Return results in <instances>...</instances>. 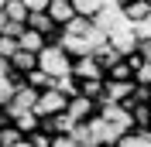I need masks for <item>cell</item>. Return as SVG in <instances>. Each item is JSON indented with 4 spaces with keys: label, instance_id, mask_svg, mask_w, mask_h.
I'll list each match as a JSON object with an SVG mask.
<instances>
[{
    "label": "cell",
    "instance_id": "cell-16",
    "mask_svg": "<svg viewBox=\"0 0 151 147\" xmlns=\"http://www.w3.org/2000/svg\"><path fill=\"white\" fill-rule=\"evenodd\" d=\"M4 14H7V21H17V24H28V17H31V10L24 7V0H7Z\"/></svg>",
    "mask_w": 151,
    "mask_h": 147
},
{
    "label": "cell",
    "instance_id": "cell-19",
    "mask_svg": "<svg viewBox=\"0 0 151 147\" xmlns=\"http://www.w3.org/2000/svg\"><path fill=\"white\" fill-rule=\"evenodd\" d=\"M52 140H55V133H48V130H41V127L28 133V144L31 147H52Z\"/></svg>",
    "mask_w": 151,
    "mask_h": 147
},
{
    "label": "cell",
    "instance_id": "cell-26",
    "mask_svg": "<svg viewBox=\"0 0 151 147\" xmlns=\"http://www.w3.org/2000/svg\"><path fill=\"white\" fill-rule=\"evenodd\" d=\"M100 147H113V144H100Z\"/></svg>",
    "mask_w": 151,
    "mask_h": 147
},
{
    "label": "cell",
    "instance_id": "cell-22",
    "mask_svg": "<svg viewBox=\"0 0 151 147\" xmlns=\"http://www.w3.org/2000/svg\"><path fill=\"white\" fill-rule=\"evenodd\" d=\"M48 4H52V0H24V7H28L31 14H35V10H48Z\"/></svg>",
    "mask_w": 151,
    "mask_h": 147
},
{
    "label": "cell",
    "instance_id": "cell-17",
    "mask_svg": "<svg viewBox=\"0 0 151 147\" xmlns=\"http://www.w3.org/2000/svg\"><path fill=\"white\" fill-rule=\"evenodd\" d=\"M72 4H76V10H79L83 17H96V14L110 4V0H72Z\"/></svg>",
    "mask_w": 151,
    "mask_h": 147
},
{
    "label": "cell",
    "instance_id": "cell-9",
    "mask_svg": "<svg viewBox=\"0 0 151 147\" xmlns=\"http://www.w3.org/2000/svg\"><path fill=\"white\" fill-rule=\"evenodd\" d=\"M106 79H110V82H127V79H137V69L131 65V58L124 55V58H117V62L106 69Z\"/></svg>",
    "mask_w": 151,
    "mask_h": 147
},
{
    "label": "cell",
    "instance_id": "cell-14",
    "mask_svg": "<svg viewBox=\"0 0 151 147\" xmlns=\"http://www.w3.org/2000/svg\"><path fill=\"white\" fill-rule=\"evenodd\" d=\"M24 82H28V86H35V89H52V86H55V75H48L45 69L38 65V69H31V72L24 75Z\"/></svg>",
    "mask_w": 151,
    "mask_h": 147
},
{
    "label": "cell",
    "instance_id": "cell-12",
    "mask_svg": "<svg viewBox=\"0 0 151 147\" xmlns=\"http://www.w3.org/2000/svg\"><path fill=\"white\" fill-rule=\"evenodd\" d=\"M48 45V38L41 34V31H35V28H24V34H21V48L24 51H35V55H41V48Z\"/></svg>",
    "mask_w": 151,
    "mask_h": 147
},
{
    "label": "cell",
    "instance_id": "cell-27",
    "mask_svg": "<svg viewBox=\"0 0 151 147\" xmlns=\"http://www.w3.org/2000/svg\"><path fill=\"white\" fill-rule=\"evenodd\" d=\"M148 137H151V127H148Z\"/></svg>",
    "mask_w": 151,
    "mask_h": 147
},
{
    "label": "cell",
    "instance_id": "cell-25",
    "mask_svg": "<svg viewBox=\"0 0 151 147\" xmlns=\"http://www.w3.org/2000/svg\"><path fill=\"white\" fill-rule=\"evenodd\" d=\"M4 7H7V0H0V10H4Z\"/></svg>",
    "mask_w": 151,
    "mask_h": 147
},
{
    "label": "cell",
    "instance_id": "cell-2",
    "mask_svg": "<svg viewBox=\"0 0 151 147\" xmlns=\"http://www.w3.org/2000/svg\"><path fill=\"white\" fill-rule=\"evenodd\" d=\"M41 116H58V113L69 110V96L58 86H52V89H41V96H38V106H35Z\"/></svg>",
    "mask_w": 151,
    "mask_h": 147
},
{
    "label": "cell",
    "instance_id": "cell-20",
    "mask_svg": "<svg viewBox=\"0 0 151 147\" xmlns=\"http://www.w3.org/2000/svg\"><path fill=\"white\" fill-rule=\"evenodd\" d=\"M52 147H79V144H76V137H72V133H55Z\"/></svg>",
    "mask_w": 151,
    "mask_h": 147
},
{
    "label": "cell",
    "instance_id": "cell-23",
    "mask_svg": "<svg viewBox=\"0 0 151 147\" xmlns=\"http://www.w3.org/2000/svg\"><path fill=\"white\" fill-rule=\"evenodd\" d=\"M7 72H14V69H10V62H7V58H0V75H7Z\"/></svg>",
    "mask_w": 151,
    "mask_h": 147
},
{
    "label": "cell",
    "instance_id": "cell-10",
    "mask_svg": "<svg viewBox=\"0 0 151 147\" xmlns=\"http://www.w3.org/2000/svg\"><path fill=\"white\" fill-rule=\"evenodd\" d=\"M124 14H127L131 24H151V4H148V0H134V4H127Z\"/></svg>",
    "mask_w": 151,
    "mask_h": 147
},
{
    "label": "cell",
    "instance_id": "cell-18",
    "mask_svg": "<svg viewBox=\"0 0 151 147\" xmlns=\"http://www.w3.org/2000/svg\"><path fill=\"white\" fill-rule=\"evenodd\" d=\"M21 51V38H14V34H0V58H14Z\"/></svg>",
    "mask_w": 151,
    "mask_h": 147
},
{
    "label": "cell",
    "instance_id": "cell-24",
    "mask_svg": "<svg viewBox=\"0 0 151 147\" xmlns=\"http://www.w3.org/2000/svg\"><path fill=\"white\" fill-rule=\"evenodd\" d=\"M4 31H7V14L0 10V34H4Z\"/></svg>",
    "mask_w": 151,
    "mask_h": 147
},
{
    "label": "cell",
    "instance_id": "cell-21",
    "mask_svg": "<svg viewBox=\"0 0 151 147\" xmlns=\"http://www.w3.org/2000/svg\"><path fill=\"white\" fill-rule=\"evenodd\" d=\"M137 82H141V86H151V62H144V65H141V72H137Z\"/></svg>",
    "mask_w": 151,
    "mask_h": 147
},
{
    "label": "cell",
    "instance_id": "cell-6",
    "mask_svg": "<svg viewBox=\"0 0 151 147\" xmlns=\"http://www.w3.org/2000/svg\"><path fill=\"white\" fill-rule=\"evenodd\" d=\"M134 92H137V79H127V82H110V79H106L103 99H110V103H131Z\"/></svg>",
    "mask_w": 151,
    "mask_h": 147
},
{
    "label": "cell",
    "instance_id": "cell-3",
    "mask_svg": "<svg viewBox=\"0 0 151 147\" xmlns=\"http://www.w3.org/2000/svg\"><path fill=\"white\" fill-rule=\"evenodd\" d=\"M72 75L83 82V79H106V69H103V62L96 55H79L72 62Z\"/></svg>",
    "mask_w": 151,
    "mask_h": 147
},
{
    "label": "cell",
    "instance_id": "cell-11",
    "mask_svg": "<svg viewBox=\"0 0 151 147\" xmlns=\"http://www.w3.org/2000/svg\"><path fill=\"white\" fill-rule=\"evenodd\" d=\"M24 140V130L14 123V120H4L0 123V147H17Z\"/></svg>",
    "mask_w": 151,
    "mask_h": 147
},
{
    "label": "cell",
    "instance_id": "cell-13",
    "mask_svg": "<svg viewBox=\"0 0 151 147\" xmlns=\"http://www.w3.org/2000/svg\"><path fill=\"white\" fill-rule=\"evenodd\" d=\"M10 69H14L17 75H28L31 69H38V55H35V51H24V48H21L17 55L10 58Z\"/></svg>",
    "mask_w": 151,
    "mask_h": 147
},
{
    "label": "cell",
    "instance_id": "cell-7",
    "mask_svg": "<svg viewBox=\"0 0 151 147\" xmlns=\"http://www.w3.org/2000/svg\"><path fill=\"white\" fill-rule=\"evenodd\" d=\"M28 28H35V31H41V34L48 38V41H58V24L55 21H52V14H48V10H35V14H31L28 17Z\"/></svg>",
    "mask_w": 151,
    "mask_h": 147
},
{
    "label": "cell",
    "instance_id": "cell-4",
    "mask_svg": "<svg viewBox=\"0 0 151 147\" xmlns=\"http://www.w3.org/2000/svg\"><path fill=\"white\" fill-rule=\"evenodd\" d=\"M65 113L76 120V123H86V120H93L96 113H100V99H89V96L79 92V96L69 99V110H65Z\"/></svg>",
    "mask_w": 151,
    "mask_h": 147
},
{
    "label": "cell",
    "instance_id": "cell-15",
    "mask_svg": "<svg viewBox=\"0 0 151 147\" xmlns=\"http://www.w3.org/2000/svg\"><path fill=\"white\" fill-rule=\"evenodd\" d=\"M72 137H76L79 147H100V144H96L93 127H89V120H86V123H76V127H72Z\"/></svg>",
    "mask_w": 151,
    "mask_h": 147
},
{
    "label": "cell",
    "instance_id": "cell-5",
    "mask_svg": "<svg viewBox=\"0 0 151 147\" xmlns=\"http://www.w3.org/2000/svg\"><path fill=\"white\" fill-rule=\"evenodd\" d=\"M124 106L134 116V130L137 133H148V127H151V99H131V103H124Z\"/></svg>",
    "mask_w": 151,
    "mask_h": 147
},
{
    "label": "cell",
    "instance_id": "cell-8",
    "mask_svg": "<svg viewBox=\"0 0 151 147\" xmlns=\"http://www.w3.org/2000/svg\"><path fill=\"white\" fill-rule=\"evenodd\" d=\"M48 14H52V21H55L58 28H65L72 17H79V10H76L72 0H52V4H48Z\"/></svg>",
    "mask_w": 151,
    "mask_h": 147
},
{
    "label": "cell",
    "instance_id": "cell-1",
    "mask_svg": "<svg viewBox=\"0 0 151 147\" xmlns=\"http://www.w3.org/2000/svg\"><path fill=\"white\" fill-rule=\"evenodd\" d=\"M72 62H76V58L65 51L62 41H48V45L41 48V55H38V65H41L48 75H55V79H62V75L72 72Z\"/></svg>",
    "mask_w": 151,
    "mask_h": 147
}]
</instances>
